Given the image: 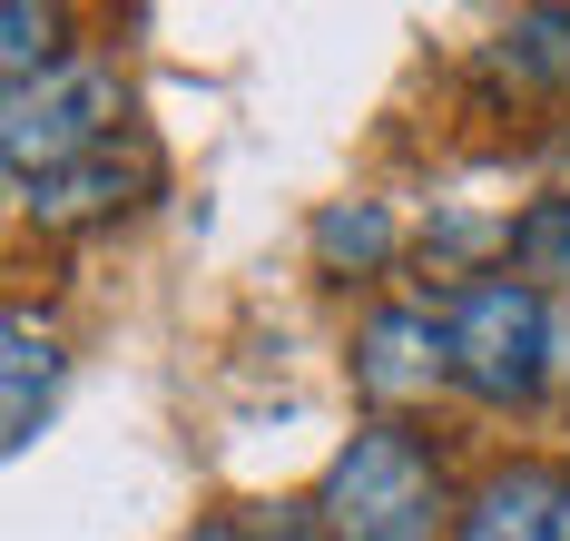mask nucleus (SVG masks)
Returning <instances> with one entry per match:
<instances>
[{
    "instance_id": "nucleus-5",
    "label": "nucleus",
    "mask_w": 570,
    "mask_h": 541,
    "mask_svg": "<svg viewBox=\"0 0 570 541\" xmlns=\"http://www.w3.org/2000/svg\"><path fill=\"white\" fill-rule=\"evenodd\" d=\"M453 541H570V473L561 463H502L462 492Z\"/></svg>"
},
{
    "instance_id": "nucleus-8",
    "label": "nucleus",
    "mask_w": 570,
    "mask_h": 541,
    "mask_svg": "<svg viewBox=\"0 0 570 541\" xmlns=\"http://www.w3.org/2000/svg\"><path fill=\"white\" fill-rule=\"evenodd\" d=\"M315 266H325V276H384V266H394V217H384L374 197H335V207L315 217Z\"/></svg>"
},
{
    "instance_id": "nucleus-13",
    "label": "nucleus",
    "mask_w": 570,
    "mask_h": 541,
    "mask_svg": "<svg viewBox=\"0 0 570 541\" xmlns=\"http://www.w3.org/2000/svg\"><path fill=\"white\" fill-rule=\"evenodd\" d=\"M551 158H561V168H570V128H561V138H551Z\"/></svg>"
},
{
    "instance_id": "nucleus-2",
    "label": "nucleus",
    "mask_w": 570,
    "mask_h": 541,
    "mask_svg": "<svg viewBox=\"0 0 570 541\" xmlns=\"http://www.w3.org/2000/svg\"><path fill=\"white\" fill-rule=\"evenodd\" d=\"M315 512H325L335 541H433V522H443V463H433L423 433L364 423L335 463H325Z\"/></svg>"
},
{
    "instance_id": "nucleus-11",
    "label": "nucleus",
    "mask_w": 570,
    "mask_h": 541,
    "mask_svg": "<svg viewBox=\"0 0 570 541\" xmlns=\"http://www.w3.org/2000/svg\"><path fill=\"white\" fill-rule=\"evenodd\" d=\"M50 60H69V50H59V10L10 0V10H0V69H10V89H20V79H40Z\"/></svg>"
},
{
    "instance_id": "nucleus-7",
    "label": "nucleus",
    "mask_w": 570,
    "mask_h": 541,
    "mask_svg": "<svg viewBox=\"0 0 570 541\" xmlns=\"http://www.w3.org/2000/svg\"><path fill=\"white\" fill-rule=\"evenodd\" d=\"M50 384H59V345L30 315H10V325H0V443H10V453H30V433L50 414Z\"/></svg>"
},
{
    "instance_id": "nucleus-3",
    "label": "nucleus",
    "mask_w": 570,
    "mask_h": 541,
    "mask_svg": "<svg viewBox=\"0 0 570 541\" xmlns=\"http://www.w3.org/2000/svg\"><path fill=\"white\" fill-rule=\"evenodd\" d=\"M99 148H118V69L109 60L69 50V60H50L40 79L10 89V109H0L10 187L59 178V168H79V158H99Z\"/></svg>"
},
{
    "instance_id": "nucleus-4",
    "label": "nucleus",
    "mask_w": 570,
    "mask_h": 541,
    "mask_svg": "<svg viewBox=\"0 0 570 541\" xmlns=\"http://www.w3.org/2000/svg\"><path fill=\"white\" fill-rule=\"evenodd\" d=\"M354 384L394 414V404H423L433 384H453V355H443V315L433 305H374L364 335H354Z\"/></svg>"
},
{
    "instance_id": "nucleus-9",
    "label": "nucleus",
    "mask_w": 570,
    "mask_h": 541,
    "mask_svg": "<svg viewBox=\"0 0 570 541\" xmlns=\"http://www.w3.org/2000/svg\"><path fill=\"white\" fill-rule=\"evenodd\" d=\"M502 246H512V266L531 276V286H570V187L561 197H531Z\"/></svg>"
},
{
    "instance_id": "nucleus-1",
    "label": "nucleus",
    "mask_w": 570,
    "mask_h": 541,
    "mask_svg": "<svg viewBox=\"0 0 570 541\" xmlns=\"http://www.w3.org/2000/svg\"><path fill=\"white\" fill-rule=\"evenodd\" d=\"M551 296L531 276H462L443 296V355L472 404H531L551 384Z\"/></svg>"
},
{
    "instance_id": "nucleus-6",
    "label": "nucleus",
    "mask_w": 570,
    "mask_h": 541,
    "mask_svg": "<svg viewBox=\"0 0 570 541\" xmlns=\"http://www.w3.org/2000/svg\"><path fill=\"white\" fill-rule=\"evenodd\" d=\"M138 178H148L138 158H118V148H99V158L59 168V178H30V187H20V217H30V227H89V217H118Z\"/></svg>"
},
{
    "instance_id": "nucleus-12",
    "label": "nucleus",
    "mask_w": 570,
    "mask_h": 541,
    "mask_svg": "<svg viewBox=\"0 0 570 541\" xmlns=\"http://www.w3.org/2000/svg\"><path fill=\"white\" fill-rule=\"evenodd\" d=\"M187 541H335V532H325V512H315V502H266V512L207 522V532H187Z\"/></svg>"
},
{
    "instance_id": "nucleus-10",
    "label": "nucleus",
    "mask_w": 570,
    "mask_h": 541,
    "mask_svg": "<svg viewBox=\"0 0 570 541\" xmlns=\"http://www.w3.org/2000/svg\"><path fill=\"white\" fill-rule=\"evenodd\" d=\"M492 60L512 69V79H570V10H521Z\"/></svg>"
}]
</instances>
